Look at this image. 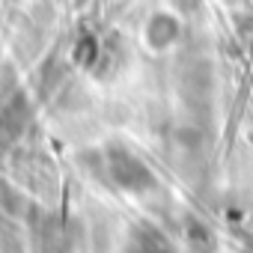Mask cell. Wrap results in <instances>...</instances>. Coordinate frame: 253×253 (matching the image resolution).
Instances as JSON below:
<instances>
[{"mask_svg": "<svg viewBox=\"0 0 253 253\" xmlns=\"http://www.w3.org/2000/svg\"><path fill=\"white\" fill-rule=\"evenodd\" d=\"M241 253H253V235H250V232L244 235V247H241Z\"/></svg>", "mask_w": 253, "mask_h": 253, "instance_id": "1", "label": "cell"}]
</instances>
